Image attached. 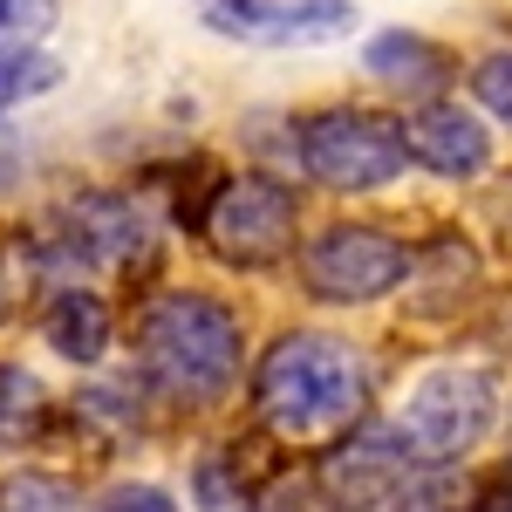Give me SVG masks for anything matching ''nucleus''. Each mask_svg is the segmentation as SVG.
<instances>
[{
    "instance_id": "obj_1",
    "label": "nucleus",
    "mask_w": 512,
    "mask_h": 512,
    "mask_svg": "<svg viewBox=\"0 0 512 512\" xmlns=\"http://www.w3.org/2000/svg\"><path fill=\"white\" fill-rule=\"evenodd\" d=\"M253 403H260V424L274 437H294V444L355 431V417L369 403V362L342 335L294 328V335H280L274 349L260 355Z\"/></svg>"
},
{
    "instance_id": "obj_2",
    "label": "nucleus",
    "mask_w": 512,
    "mask_h": 512,
    "mask_svg": "<svg viewBox=\"0 0 512 512\" xmlns=\"http://www.w3.org/2000/svg\"><path fill=\"white\" fill-rule=\"evenodd\" d=\"M137 355H144V376L171 403H219L239 383L246 335H239V315L226 301L185 287V294L151 301V315L137 328Z\"/></svg>"
},
{
    "instance_id": "obj_3",
    "label": "nucleus",
    "mask_w": 512,
    "mask_h": 512,
    "mask_svg": "<svg viewBox=\"0 0 512 512\" xmlns=\"http://www.w3.org/2000/svg\"><path fill=\"white\" fill-rule=\"evenodd\" d=\"M492 410H499L492 369H478V362H437L431 376H417V390L403 396L396 437H403V451H410L417 472H444V465H458L478 437L492 431Z\"/></svg>"
},
{
    "instance_id": "obj_4",
    "label": "nucleus",
    "mask_w": 512,
    "mask_h": 512,
    "mask_svg": "<svg viewBox=\"0 0 512 512\" xmlns=\"http://www.w3.org/2000/svg\"><path fill=\"white\" fill-rule=\"evenodd\" d=\"M294 151H301V171L328 192H376V185L403 178V164H410L403 117L349 110V103L294 123Z\"/></svg>"
},
{
    "instance_id": "obj_5",
    "label": "nucleus",
    "mask_w": 512,
    "mask_h": 512,
    "mask_svg": "<svg viewBox=\"0 0 512 512\" xmlns=\"http://www.w3.org/2000/svg\"><path fill=\"white\" fill-rule=\"evenodd\" d=\"M410 246L376 226H328V233L308 239L301 253V287L315 301H335V308H362V301H383L410 280Z\"/></svg>"
},
{
    "instance_id": "obj_6",
    "label": "nucleus",
    "mask_w": 512,
    "mask_h": 512,
    "mask_svg": "<svg viewBox=\"0 0 512 512\" xmlns=\"http://www.w3.org/2000/svg\"><path fill=\"white\" fill-rule=\"evenodd\" d=\"M205 239L226 267H274L294 253V192L267 171H239L205 205Z\"/></svg>"
},
{
    "instance_id": "obj_7",
    "label": "nucleus",
    "mask_w": 512,
    "mask_h": 512,
    "mask_svg": "<svg viewBox=\"0 0 512 512\" xmlns=\"http://www.w3.org/2000/svg\"><path fill=\"white\" fill-rule=\"evenodd\" d=\"M410 451L396 424H355L328 458H321V499L342 512H369V506H396V492L410 485Z\"/></svg>"
},
{
    "instance_id": "obj_8",
    "label": "nucleus",
    "mask_w": 512,
    "mask_h": 512,
    "mask_svg": "<svg viewBox=\"0 0 512 512\" xmlns=\"http://www.w3.org/2000/svg\"><path fill=\"white\" fill-rule=\"evenodd\" d=\"M403 144H410V164H424L431 178H478L492 164V137L465 103H417L403 117Z\"/></svg>"
},
{
    "instance_id": "obj_9",
    "label": "nucleus",
    "mask_w": 512,
    "mask_h": 512,
    "mask_svg": "<svg viewBox=\"0 0 512 512\" xmlns=\"http://www.w3.org/2000/svg\"><path fill=\"white\" fill-rule=\"evenodd\" d=\"M62 233L76 239L82 260H96V267H123V260H137L144 246H151V219H144V205L137 198H69L62 205Z\"/></svg>"
},
{
    "instance_id": "obj_10",
    "label": "nucleus",
    "mask_w": 512,
    "mask_h": 512,
    "mask_svg": "<svg viewBox=\"0 0 512 512\" xmlns=\"http://www.w3.org/2000/svg\"><path fill=\"white\" fill-rule=\"evenodd\" d=\"M41 335H48V349L62 355V362H96V355L110 349V308L96 294L62 287L48 301V315H41Z\"/></svg>"
},
{
    "instance_id": "obj_11",
    "label": "nucleus",
    "mask_w": 512,
    "mask_h": 512,
    "mask_svg": "<svg viewBox=\"0 0 512 512\" xmlns=\"http://www.w3.org/2000/svg\"><path fill=\"white\" fill-rule=\"evenodd\" d=\"M369 76L403 82V89H437V82H444V55H437L424 35H403V28H390V35L369 41Z\"/></svg>"
},
{
    "instance_id": "obj_12",
    "label": "nucleus",
    "mask_w": 512,
    "mask_h": 512,
    "mask_svg": "<svg viewBox=\"0 0 512 512\" xmlns=\"http://www.w3.org/2000/svg\"><path fill=\"white\" fill-rule=\"evenodd\" d=\"M48 424V390L21 362H0V451H21Z\"/></svg>"
},
{
    "instance_id": "obj_13",
    "label": "nucleus",
    "mask_w": 512,
    "mask_h": 512,
    "mask_svg": "<svg viewBox=\"0 0 512 512\" xmlns=\"http://www.w3.org/2000/svg\"><path fill=\"white\" fill-rule=\"evenodd\" d=\"M355 7L349 0H280L274 28H267V48H308V41H335L349 35Z\"/></svg>"
},
{
    "instance_id": "obj_14",
    "label": "nucleus",
    "mask_w": 512,
    "mask_h": 512,
    "mask_svg": "<svg viewBox=\"0 0 512 512\" xmlns=\"http://www.w3.org/2000/svg\"><path fill=\"white\" fill-rule=\"evenodd\" d=\"M55 82H62V62L55 55H41V48H0V117L14 103L41 96V89H55Z\"/></svg>"
},
{
    "instance_id": "obj_15",
    "label": "nucleus",
    "mask_w": 512,
    "mask_h": 512,
    "mask_svg": "<svg viewBox=\"0 0 512 512\" xmlns=\"http://www.w3.org/2000/svg\"><path fill=\"white\" fill-rule=\"evenodd\" d=\"M192 7H198V21L226 41H267V28L280 14V0H192Z\"/></svg>"
},
{
    "instance_id": "obj_16",
    "label": "nucleus",
    "mask_w": 512,
    "mask_h": 512,
    "mask_svg": "<svg viewBox=\"0 0 512 512\" xmlns=\"http://www.w3.org/2000/svg\"><path fill=\"white\" fill-rule=\"evenodd\" d=\"M472 96H478V110H485V117L512 123V48L485 55V62L472 69Z\"/></svg>"
},
{
    "instance_id": "obj_17",
    "label": "nucleus",
    "mask_w": 512,
    "mask_h": 512,
    "mask_svg": "<svg viewBox=\"0 0 512 512\" xmlns=\"http://www.w3.org/2000/svg\"><path fill=\"white\" fill-rule=\"evenodd\" d=\"M396 512H472V506H465V485L458 478H410L396 492Z\"/></svg>"
},
{
    "instance_id": "obj_18",
    "label": "nucleus",
    "mask_w": 512,
    "mask_h": 512,
    "mask_svg": "<svg viewBox=\"0 0 512 512\" xmlns=\"http://www.w3.org/2000/svg\"><path fill=\"white\" fill-rule=\"evenodd\" d=\"M55 28V0H0V35L14 41V48H28Z\"/></svg>"
},
{
    "instance_id": "obj_19",
    "label": "nucleus",
    "mask_w": 512,
    "mask_h": 512,
    "mask_svg": "<svg viewBox=\"0 0 512 512\" xmlns=\"http://www.w3.org/2000/svg\"><path fill=\"white\" fill-rule=\"evenodd\" d=\"M96 512H178V506H171L164 485H117V492L96 499Z\"/></svg>"
},
{
    "instance_id": "obj_20",
    "label": "nucleus",
    "mask_w": 512,
    "mask_h": 512,
    "mask_svg": "<svg viewBox=\"0 0 512 512\" xmlns=\"http://www.w3.org/2000/svg\"><path fill=\"white\" fill-rule=\"evenodd\" d=\"M233 499H239V485L226 478V458H205V465H198V506L219 512V506H233Z\"/></svg>"
},
{
    "instance_id": "obj_21",
    "label": "nucleus",
    "mask_w": 512,
    "mask_h": 512,
    "mask_svg": "<svg viewBox=\"0 0 512 512\" xmlns=\"http://www.w3.org/2000/svg\"><path fill=\"white\" fill-rule=\"evenodd\" d=\"M21 287H28V267H21V253L0 239V321L14 315V301H21Z\"/></svg>"
},
{
    "instance_id": "obj_22",
    "label": "nucleus",
    "mask_w": 512,
    "mask_h": 512,
    "mask_svg": "<svg viewBox=\"0 0 512 512\" xmlns=\"http://www.w3.org/2000/svg\"><path fill=\"white\" fill-rule=\"evenodd\" d=\"M239 512H308V506H301V492H294L287 478H274V485H260V492H253Z\"/></svg>"
}]
</instances>
